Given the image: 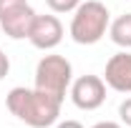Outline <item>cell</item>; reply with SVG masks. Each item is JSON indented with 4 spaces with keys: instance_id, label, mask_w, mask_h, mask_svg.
<instances>
[{
    "instance_id": "cell-1",
    "label": "cell",
    "mask_w": 131,
    "mask_h": 128,
    "mask_svg": "<svg viewBox=\"0 0 131 128\" xmlns=\"http://www.w3.org/2000/svg\"><path fill=\"white\" fill-rule=\"evenodd\" d=\"M5 106L25 126H30V128H50V126L58 123L63 100H58L56 96H50L46 91H38V88H23V85H18V88H10L8 91Z\"/></svg>"
},
{
    "instance_id": "cell-2",
    "label": "cell",
    "mask_w": 131,
    "mask_h": 128,
    "mask_svg": "<svg viewBox=\"0 0 131 128\" xmlns=\"http://www.w3.org/2000/svg\"><path fill=\"white\" fill-rule=\"evenodd\" d=\"M111 25V13L101 0H86L73 10V20H71V38L78 45H96L98 40L108 33Z\"/></svg>"
},
{
    "instance_id": "cell-3",
    "label": "cell",
    "mask_w": 131,
    "mask_h": 128,
    "mask_svg": "<svg viewBox=\"0 0 131 128\" xmlns=\"http://www.w3.org/2000/svg\"><path fill=\"white\" fill-rule=\"evenodd\" d=\"M73 83V65L66 55H43L35 65V88L63 100Z\"/></svg>"
},
{
    "instance_id": "cell-4",
    "label": "cell",
    "mask_w": 131,
    "mask_h": 128,
    "mask_svg": "<svg viewBox=\"0 0 131 128\" xmlns=\"http://www.w3.org/2000/svg\"><path fill=\"white\" fill-rule=\"evenodd\" d=\"M35 10L28 0H0V30L13 40L28 38Z\"/></svg>"
},
{
    "instance_id": "cell-5",
    "label": "cell",
    "mask_w": 131,
    "mask_h": 128,
    "mask_svg": "<svg viewBox=\"0 0 131 128\" xmlns=\"http://www.w3.org/2000/svg\"><path fill=\"white\" fill-rule=\"evenodd\" d=\"M71 100L81 111H96L106 100V83L101 75H81L71 83Z\"/></svg>"
},
{
    "instance_id": "cell-6",
    "label": "cell",
    "mask_w": 131,
    "mask_h": 128,
    "mask_svg": "<svg viewBox=\"0 0 131 128\" xmlns=\"http://www.w3.org/2000/svg\"><path fill=\"white\" fill-rule=\"evenodd\" d=\"M28 40L38 50L58 48L61 40H63V23L56 15H38L35 13V18L30 23V30H28Z\"/></svg>"
},
{
    "instance_id": "cell-7",
    "label": "cell",
    "mask_w": 131,
    "mask_h": 128,
    "mask_svg": "<svg viewBox=\"0 0 131 128\" xmlns=\"http://www.w3.org/2000/svg\"><path fill=\"white\" fill-rule=\"evenodd\" d=\"M103 83L116 93H131V53L121 50L106 60Z\"/></svg>"
},
{
    "instance_id": "cell-8",
    "label": "cell",
    "mask_w": 131,
    "mask_h": 128,
    "mask_svg": "<svg viewBox=\"0 0 131 128\" xmlns=\"http://www.w3.org/2000/svg\"><path fill=\"white\" fill-rule=\"evenodd\" d=\"M108 38L114 40V45L129 50L131 48V13H124L108 25Z\"/></svg>"
},
{
    "instance_id": "cell-9",
    "label": "cell",
    "mask_w": 131,
    "mask_h": 128,
    "mask_svg": "<svg viewBox=\"0 0 131 128\" xmlns=\"http://www.w3.org/2000/svg\"><path fill=\"white\" fill-rule=\"evenodd\" d=\"M81 3L83 0H46V5H48L53 13H73Z\"/></svg>"
},
{
    "instance_id": "cell-10",
    "label": "cell",
    "mask_w": 131,
    "mask_h": 128,
    "mask_svg": "<svg viewBox=\"0 0 131 128\" xmlns=\"http://www.w3.org/2000/svg\"><path fill=\"white\" fill-rule=\"evenodd\" d=\"M118 118H121V123H124V126L131 128V98H126V100L118 106Z\"/></svg>"
},
{
    "instance_id": "cell-11",
    "label": "cell",
    "mask_w": 131,
    "mask_h": 128,
    "mask_svg": "<svg viewBox=\"0 0 131 128\" xmlns=\"http://www.w3.org/2000/svg\"><path fill=\"white\" fill-rule=\"evenodd\" d=\"M8 70H10V60H8V55L3 53V48H0V80L8 75Z\"/></svg>"
},
{
    "instance_id": "cell-12",
    "label": "cell",
    "mask_w": 131,
    "mask_h": 128,
    "mask_svg": "<svg viewBox=\"0 0 131 128\" xmlns=\"http://www.w3.org/2000/svg\"><path fill=\"white\" fill-rule=\"evenodd\" d=\"M53 128H83L78 121H61V123H56Z\"/></svg>"
},
{
    "instance_id": "cell-13",
    "label": "cell",
    "mask_w": 131,
    "mask_h": 128,
    "mask_svg": "<svg viewBox=\"0 0 131 128\" xmlns=\"http://www.w3.org/2000/svg\"><path fill=\"white\" fill-rule=\"evenodd\" d=\"M91 128H124L121 123H114V121H101V123H96V126H91Z\"/></svg>"
}]
</instances>
